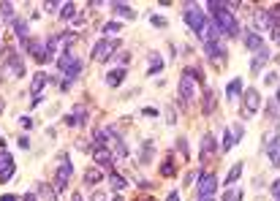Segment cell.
Wrapping results in <instances>:
<instances>
[{"mask_svg": "<svg viewBox=\"0 0 280 201\" xmlns=\"http://www.w3.org/2000/svg\"><path fill=\"white\" fill-rule=\"evenodd\" d=\"M16 166H14V158L8 152H0V182H8L14 177Z\"/></svg>", "mask_w": 280, "mask_h": 201, "instance_id": "obj_12", "label": "cell"}, {"mask_svg": "<svg viewBox=\"0 0 280 201\" xmlns=\"http://www.w3.org/2000/svg\"><path fill=\"white\" fill-rule=\"evenodd\" d=\"M161 174L163 177H174V174H177V163L172 160V155H169V158L161 163Z\"/></svg>", "mask_w": 280, "mask_h": 201, "instance_id": "obj_25", "label": "cell"}, {"mask_svg": "<svg viewBox=\"0 0 280 201\" xmlns=\"http://www.w3.org/2000/svg\"><path fill=\"white\" fill-rule=\"evenodd\" d=\"M272 38H275V41L280 44V25H278V27H272Z\"/></svg>", "mask_w": 280, "mask_h": 201, "instance_id": "obj_41", "label": "cell"}, {"mask_svg": "<svg viewBox=\"0 0 280 201\" xmlns=\"http://www.w3.org/2000/svg\"><path fill=\"white\" fill-rule=\"evenodd\" d=\"M245 47H248L250 52H256V55H259V52L264 49V41H261L259 33H245Z\"/></svg>", "mask_w": 280, "mask_h": 201, "instance_id": "obj_17", "label": "cell"}, {"mask_svg": "<svg viewBox=\"0 0 280 201\" xmlns=\"http://www.w3.org/2000/svg\"><path fill=\"white\" fill-rule=\"evenodd\" d=\"M0 11H3L8 19H14V5H11V3H0Z\"/></svg>", "mask_w": 280, "mask_h": 201, "instance_id": "obj_34", "label": "cell"}, {"mask_svg": "<svg viewBox=\"0 0 280 201\" xmlns=\"http://www.w3.org/2000/svg\"><path fill=\"white\" fill-rule=\"evenodd\" d=\"M122 79H125V68H114V71H109L106 84L109 87H117V84H122Z\"/></svg>", "mask_w": 280, "mask_h": 201, "instance_id": "obj_20", "label": "cell"}, {"mask_svg": "<svg viewBox=\"0 0 280 201\" xmlns=\"http://www.w3.org/2000/svg\"><path fill=\"white\" fill-rule=\"evenodd\" d=\"M117 49H120V41H117V38H103V41H98L95 47H93V55H90V57H93L95 63H106Z\"/></svg>", "mask_w": 280, "mask_h": 201, "instance_id": "obj_3", "label": "cell"}, {"mask_svg": "<svg viewBox=\"0 0 280 201\" xmlns=\"http://www.w3.org/2000/svg\"><path fill=\"white\" fill-rule=\"evenodd\" d=\"M267 150H270V160L275 169H280V136H272V141L267 144Z\"/></svg>", "mask_w": 280, "mask_h": 201, "instance_id": "obj_16", "label": "cell"}, {"mask_svg": "<svg viewBox=\"0 0 280 201\" xmlns=\"http://www.w3.org/2000/svg\"><path fill=\"white\" fill-rule=\"evenodd\" d=\"M57 68H60V73H66L68 76V82L71 79H77L79 73H82V63H79V57L77 55H71V52H63L60 57H57Z\"/></svg>", "mask_w": 280, "mask_h": 201, "instance_id": "obj_2", "label": "cell"}, {"mask_svg": "<svg viewBox=\"0 0 280 201\" xmlns=\"http://www.w3.org/2000/svg\"><path fill=\"white\" fill-rule=\"evenodd\" d=\"M234 144H237V139H234V128H226V134H223V150L229 152Z\"/></svg>", "mask_w": 280, "mask_h": 201, "instance_id": "obj_28", "label": "cell"}, {"mask_svg": "<svg viewBox=\"0 0 280 201\" xmlns=\"http://www.w3.org/2000/svg\"><path fill=\"white\" fill-rule=\"evenodd\" d=\"M60 8H63V11H60V16H63V19H71V16L77 14V5H74V3H63Z\"/></svg>", "mask_w": 280, "mask_h": 201, "instance_id": "obj_30", "label": "cell"}, {"mask_svg": "<svg viewBox=\"0 0 280 201\" xmlns=\"http://www.w3.org/2000/svg\"><path fill=\"white\" fill-rule=\"evenodd\" d=\"M90 201H106V193H103V191H95V193H93V199Z\"/></svg>", "mask_w": 280, "mask_h": 201, "instance_id": "obj_38", "label": "cell"}, {"mask_svg": "<svg viewBox=\"0 0 280 201\" xmlns=\"http://www.w3.org/2000/svg\"><path fill=\"white\" fill-rule=\"evenodd\" d=\"M71 201H82V196H79V193H74V196H71Z\"/></svg>", "mask_w": 280, "mask_h": 201, "instance_id": "obj_46", "label": "cell"}, {"mask_svg": "<svg viewBox=\"0 0 280 201\" xmlns=\"http://www.w3.org/2000/svg\"><path fill=\"white\" fill-rule=\"evenodd\" d=\"M46 82H49V76H46L44 71H38L36 76H33V87H30V95H36V98H33V106H38V103H41V87H44Z\"/></svg>", "mask_w": 280, "mask_h": 201, "instance_id": "obj_14", "label": "cell"}, {"mask_svg": "<svg viewBox=\"0 0 280 201\" xmlns=\"http://www.w3.org/2000/svg\"><path fill=\"white\" fill-rule=\"evenodd\" d=\"M19 201H38V199H36V196H33V193H25V196H22Z\"/></svg>", "mask_w": 280, "mask_h": 201, "instance_id": "obj_42", "label": "cell"}, {"mask_svg": "<svg viewBox=\"0 0 280 201\" xmlns=\"http://www.w3.org/2000/svg\"><path fill=\"white\" fill-rule=\"evenodd\" d=\"M27 55H33L38 63H49V60H55V55L49 52L46 41H30V47H27Z\"/></svg>", "mask_w": 280, "mask_h": 201, "instance_id": "obj_8", "label": "cell"}, {"mask_svg": "<svg viewBox=\"0 0 280 201\" xmlns=\"http://www.w3.org/2000/svg\"><path fill=\"white\" fill-rule=\"evenodd\" d=\"M5 68H8L16 79L25 76V63H22V57H19V52H16V49H11V55L5 57Z\"/></svg>", "mask_w": 280, "mask_h": 201, "instance_id": "obj_11", "label": "cell"}, {"mask_svg": "<svg viewBox=\"0 0 280 201\" xmlns=\"http://www.w3.org/2000/svg\"><path fill=\"white\" fill-rule=\"evenodd\" d=\"M267 60H270V52H267V49H261L259 55H256V60L250 63V73H259V71H261V66H264Z\"/></svg>", "mask_w": 280, "mask_h": 201, "instance_id": "obj_21", "label": "cell"}, {"mask_svg": "<svg viewBox=\"0 0 280 201\" xmlns=\"http://www.w3.org/2000/svg\"><path fill=\"white\" fill-rule=\"evenodd\" d=\"M93 160H95V166H106V169H112L114 155L106 150V144H95V150H93Z\"/></svg>", "mask_w": 280, "mask_h": 201, "instance_id": "obj_13", "label": "cell"}, {"mask_svg": "<svg viewBox=\"0 0 280 201\" xmlns=\"http://www.w3.org/2000/svg\"><path fill=\"white\" fill-rule=\"evenodd\" d=\"M204 49H207V57L215 63V66H223V60H226V47L220 41H207Z\"/></svg>", "mask_w": 280, "mask_h": 201, "instance_id": "obj_9", "label": "cell"}, {"mask_svg": "<svg viewBox=\"0 0 280 201\" xmlns=\"http://www.w3.org/2000/svg\"><path fill=\"white\" fill-rule=\"evenodd\" d=\"M19 147H22V150H27V147H30V139H27V136H22V139H19Z\"/></svg>", "mask_w": 280, "mask_h": 201, "instance_id": "obj_40", "label": "cell"}, {"mask_svg": "<svg viewBox=\"0 0 280 201\" xmlns=\"http://www.w3.org/2000/svg\"><path fill=\"white\" fill-rule=\"evenodd\" d=\"M122 30V25H117V22H109L106 27H103V33H120Z\"/></svg>", "mask_w": 280, "mask_h": 201, "instance_id": "obj_36", "label": "cell"}, {"mask_svg": "<svg viewBox=\"0 0 280 201\" xmlns=\"http://www.w3.org/2000/svg\"><path fill=\"white\" fill-rule=\"evenodd\" d=\"M153 150H155L153 141H144V152L139 155V158H142V163H150V155H153Z\"/></svg>", "mask_w": 280, "mask_h": 201, "instance_id": "obj_32", "label": "cell"}, {"mask_svg": "<svg viewBox=\"0 0 280 201\" xmlns=\"http://www.w3.org/2000/svg\"><path fill=\"white\" fill-rule=\"evenodd\" d=\"M136 201H155V199H150V196H139Z\"/></svg>", "mask_w": 280, "mask_h": 201, "instance_id": "obj_45", "label": "cell"}, {"mask_svg": "<svg viewBox=\"0 0 280 201\" xmlns=\"http://www.w3.org/2000/svg\"><path fill=\"white\" fill-rule=\"evenodd\" d=\"M153 25H155V27H166V19H163V16H158V14H155V16H153Z\"/></svg>", "mask_w": 280, "mask_h": 201, "instance_id": "obj_37", "label": "cell"}, {"mask_svg": "<svg viewBox=\"0 0 280 201\" xmlns=\"http://www.w3.org/2000/svg\"><path fill=\"white\" fill-rule=\"evenodd\" d=\"M11 25H14L16 38L22 41V47H25V52H27V47H30V38H27V22L25 19H11Z\"/></svg>", "mask_w": 280, "mask_h": 201, "instance_id": "obj_15", "label": "cell"}, {"mask_svg": "<svg viewBox=\"0 0 280 201\" xmlns=\"http://www.w3.org/2000/svg\"><path fill=\"white\" fill-rule=\"evenodd\" d=\"M275 103H278V106H280V87H278V98H275Z\"/></svg>", "mask_w": 280, "mask_h": 201, "instance_id": "obj_47", "label": "cell"}, {"mask_svg": "<svg viewBox=\"0 0 280 201\" xmlns=\"http://www.w3.org/2000/svg\"><path fill=\"white\" fill-rule=\"evenodd\" d=\"M240 93H242V79H231L229 87H226V95H229V101H234Z\"/></svg>", "mask_w": 280, "mask_h": 201, "instance_id": "obj_24", "label": "cell"}, {"mask_svg": "<svg viewBox=\"0 0 280 201\" xmlns=\"http://www.w3.org/2000/svg\"><path fill=\"white\" fill-rule=\"evenodd\" d=\"M185 22H188V27L190 30H196V33H201L204 30V25H207V11L199 8L196 3H190L188 8H185Z\"/></svg>", "mask_w": 280, "mask_h": 201, "instance_id": "obj_4", "label": "cell"}, {"mask_svg": "<svg viewBox=\"0 0 280 201\" xmlns=\"http://www.w3.org/2000/svg\"><path fill=\"white\" fill-rule=\"evenodd\" d=\"M259 106H261V95H259V90H245V95H242V112L245 114H256L259 112Z\"/></svg>", "mask_w": 280, "mask_h": 201, "instance_id": "obj_7", "label": "cell"}, {"mask_svg": "<svg viewBox=\"0 0 280 201\" xmlns=\"http://www.w3.org/2000/svg\"><path fill=\"white\" fill-rule=\"evenodd\" d=\"M109 182H112V188H114V191H122V188L128 185V182H125V177H122V174H117V171H112V177H109Z\"/></svg>", "mask_w": 280, "mask_h": 201, "instance_id": "obj_29", "label": "cell"}, {"mask_svg": "<svg viewBox=\"0 0 280 201\" xmlns=\"http://www.w3.org/2000/svg\"><path fill=\"white\" fill-rule=\"evenodd\" d=\"M112 8H114V14H117V16L122 14L125 19H133V16H136V11H133L128 3H112Z\"/></svg>", "mask_w": 280, "mask_h": 201, "instance_id": "obj_22", "label": "cell"}, {"mask_svg": "<svg viewBox=\"0 0 280 201\" xmlns=\"http://www.w3.org/2000/svg\"><path fill=\"white\" fill-rule=\"evenodd\" d=\"M215 109V98H212V90H204V112H212Z\"/></svg>", "mask_w": 280, "mask_h": 201, "instance_id": "obj_31", "label": "cell"}, {"mask_svg": "<svg viewBox=\"0 0 280 201\" xmlns=\"http://www.w3.org/2000/svg\"><path fill=\"white\" fill-rule=\"evenodd\" d=\"M242 169H245V166H242V163H234V166H231L229 177H226V188H231V185H234V182H237V180H240Z\"/></svg>", "mask_w": 280, "mask_h": 201, "instance_id": "obj_26", "label": "cell"}, {"mask_svg": "<svg viewBox=\"0 0 280 201\" xmlns=\"http://www.w3.org/2000/svg\"><path fill=\"white\" fill-rule=\"evenodd\" d=\"M166 201H180V193H169V199Z\"/></svg>", "mask_w": 280, "mask_h": 201, "instance_id": "obj_44", "label": "cell"}, {"mask_svg": "<svg viewBox=\"0 0 280 201\" xmlns=\"http://www.w3.org/2000/svg\"><path fill=\"white\" fill-rule=\"evenodd\" d=\"M177 150L185 155V160H188V139H185V136H180L177 139Z\"/></svg>", "mask_w": 280, "mask_h": 201, "instance_id": "obj_33", "label": "cell"}, {"mask_svg": "<svg viewBox=\"0 0 280 201\" xmlns=\"http://www.w3.org/2000/svg\"><path fill=\"white\" fill-rule=\"evenodd\" d=\"M0 201H19V196H11V193H8V196H3Z\"/></svg>", "mask_w": 280, "mask_h": 201, "instance_id": "obj_43", "label": "cell"}, {"mask_svg": "<svg viewBox=\"0 0 280 201\" xmlns=\"http://www.w3.org/2000/svg\"><path fill=\"white\" fill-rule=\"evenodd\" d=\"M38 191H41V196H46V199H49V201H55V193H52V191H49V188H46V185H44V182H41V185H38Z\"/></svg>", "mask_w": 280, "mask_h": 201, "instance_id": "obj_35", "label": "cell"}, {"mask_svg": "<svg viewBox=\"0 0 280 201\" xmlns=\"http://www.w3.org/2000/svg\"><path fill=\"white\" fill-rule=\"evenodd\" d=\"M66 123H68V125H77V128H82V125L87 123V117H85V109H77L74 114H68V117H66Z\"/></svg>", "mask_w": 280, "mask_h": 201, "instance_id": "obj_23", "label": "cell"}, {"mask_svg": "<svg viewBox=\"0 0 280 201\" xmlns=\"http://www.w3.org/2000/svg\"><path fill=\"white\" fill-rule=\"evenodd\" d=\"M272 196H280V180L272 182Z\"/></svg>", "mask_w": 280, "mask_h": 201, "instance_id": "obj_39", "label": "cell"}, {"mask_svg": "<svg viewBox=\"0 0 280 201\" xmlns=\"http://www.w3.org/2000/svg\"><path fill=\"white\" fill-rule=\"evenodd\" d=\"M275 201H280V196H275Z\"/></svg>", "mask_w": 280, "mask_h": 201, "instance_id": "obj_50", "label": "cell"}, {"mask_svg": "<svg viewBox=\"0 0 280 201\" xmlns=\"http://www.w3.org/2000/svg\"><path fill=\"white\" fill-rule=\"evenodd\" d=\"M193 82H196V79L190 76L188 71L183 73V79H180V101H183L185 106L190 103V98H193Z\"/></svg>", "mask_w": 280, "mask_h": 201, "instance_id": "obj_10", "label": "cell"}, {"mask_svg": "<svg viewBox=\"0 0 280 201\" xmlns=\"http://www.w3.org/2000/svg\"><path fill=\"white\" fill-rule=\"evenodd\" d=\"M114 201H125V199H122V196H117V199H114Z\"/></svg>", "mask_w": 280, "mask_h": 201, "instance_id": "obj_48", "label": "cell"}, {"mask_svg": "<svg viewBox=\"0 0 280 201\" xmlns=\"http://www.w3.org/2000/svg\"><path fill=\"white\" fill-rule=\"evenodd\" d=\"M71 174H74V166H71V160H68V152H63L60 155V166H57V174H55V191H66Z\"/></svg>", "mask_w": 280, "mask_h": 201, "instance_id": "obj_5", "label": "cell"}, {"mask_svg": "<svg viewBox=\"0 0 280 201\" xmlns=\"http://www.w3.org/2000/svg\"><path fill=\"white\" fill-rule=\"evenodd\" d=\"M212 155H215V136L207 134V136L201 139V160L212 158Z\"/></svg>", "mask_w": 280, "mask_h": 201, "instance_id": "obj_18", "label": "cell"}, {"mask_svg": "<svg viewBox=\"0 0 280 201\" xmlns=\"http://www.w3.org/2000/svg\"><path fill=\"white\" fill-rule=\"evenodd\" d=\"M161 68H163V57L161 55H150V71L147 73H150V76H155Z\"/></svg>", "mask_w": 280, "mask_h": 201, "instance_id": "obj_27", "label": "cell"}, {"mask_svg": "<svg viewBox=\"0 0 280 201\" xmlns=\"http://www.w3.org/2000/svg\"><path fill=\"white\" fill-rule=\"evenodd\" d=\"M0 112H3V101H0Z\"/></svg>", "mask_w": 280, "mask_h": 201, "instance_id": "obj_49", "label": "cell"}, {"mask_svg": "<svg viewBox=\"0 0 280 201\" xmlns=\"http://www.w3.org/2000/svg\"><path fill=\"white\" fill-rule=\"evenodd\" d=\"M207 8H209V14H212V22H215V27L220 30V36H229V38L240 36V25H237L234 14L229 11V3H220V0H209Z\"/></svg>", "mask_w": 280, "mask_h": 201, "instance_id": "obj_1", "label": "cell"}, {"mask_svg": "<svg viewBox=\"0 0 280 201\" xmlns=\"http://www.w3.org/2000/svg\"><path fill=\"white\" fill-rule=\"evenodd\" d=\"M218 191V180L212 171H201L199 174V199H212Z\"/></svg>", "mask_w": 280, "mask_h": 201, "instance_id": "obj_6", "label": "cell"}, {"mask_svg": "<svg viewBox=\"0 0 280 201\" xmlns=\"http://www.w3.org/2000/svg\"><path fill=\"white\" fill-rule=\"evenodd\" d=\"M103 180V171L101 169H98V166H93V169H87L85 171V185H98V182H101Z\"/></svg>", "mask_w": 280, "mask_h": 201, "instance_id": "obj_19", "label": "cell"}]
</instances>
